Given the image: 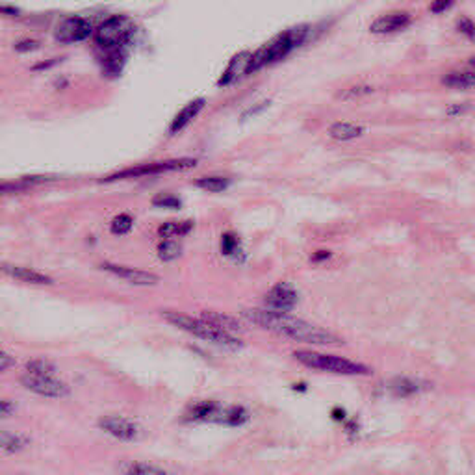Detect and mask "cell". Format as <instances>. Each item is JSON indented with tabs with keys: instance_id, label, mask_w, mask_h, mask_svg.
Here are the masks:
<instances>
[{
	"instance_id": "obj_1",
	"label": "cell",
	"mask_w": 475,
	"mask_h": 475,
	"mask_svg": "<svg viewBox=\"0 0 475 475\" xmlns=\"http://www.w3.org/2000/svg\"><path fill=\"white\" fill-rule=\"evenodd\" d=\"M244 318L249 323L259 325L269 333L281 334V336L293 340V342H303V344L310 345L342 344V340L336 334L321 329V327H315V325L308 323L301 318H296L292 314L249 308V310H244Z\"/></svg>"
},
{
	"instance_id": "obj_2",
	"label": "cell",
	"mask_w": 475,
	"mask_h": 475,
	"mask_svg": "<svg viewBox=\"0 0 475 475\" xmlns=\"http://www.w3.org/2000/svg\"><path fill=\"white\" fill-rule=\"evenodd\" d=\"M310 32L312 28L308 24H299V26H293V28H288L284 30V32H281L277 38L266 43L259 51L251 52L247 75H253V73L260 71L263 67L277 63V61H281L283 58H286L288 54L296 51L297 47L305 45Z\"/></svg>"
},
{
	"instance_id": "obj_3",
	"label": "cell",
	"mask_w": 475,
	"mask_h": 475,
	"mask_svg": "<svg viewBox=\"0 0 475 475\" xmlns=\"http://www.w3.org/2000/svg\"><path fill=\"white\" fill-rule=\"evenodd\" d=\"M165 321H169L171 325L174 327H179L180 330L184 333H189L195 338H201L204 342H210V344L221 345L225 349H241L244 348V342L238 340L236 336H231V334L219 333V330L212 329L210 325H207L199 318H192V315L180 314V312H173V310H165L162 312Z\"/></svg>"
},
{
	"instance_id": "obj_4",
	"label": "cell",
	"mask_w": 475,
	"mask_h": 475,
	"mask_svg": "<svg viewBox=\"0 0 475 475\" xmlns=\"http://www.w3.org/2000/svg\"><path fill=\"white\" fill-rule=\"evenodd\" d=\"M293 357L303 366L310 367V370H318V372L334 373V375H370L372 373V367L355 362V360H349V358L336 357V355L315 353V351L301 349V351H296Z\"/></svg>"
},
{
	"instance_id": "obj_5",
	"label": "cell",
	"mask_w": 475,
	"mask_h": 475,
	"mask_svg": "<svg viewBox=\"0 0 475 475\" xmlns=\"http://www.w3.org/2000/svg\"><path fill=\"white\" fill-rule=\"evenodd\" d=\"M134 24L125 15H112L93 30L97 47L103 51H127L134 38Z\"/></svg>"
},
{
	"instance_id": "obj_6",
	"label": "cell",
	"mask_w": 475,
	"mask_h": 475,
	"mask_svg": "<svg viewBox=\"0 0 475 475\" xmlns=\"http://www.w3.org/2000/svg\"><path fill=\"white\" fill-rule=\"evenodd\" d=\"M197 160L195 158H173V160H160L149 162V164H137L125 167L121 171L108 174L103 182H115V180H128V179H142V177H155V174L171 173V171H184L189 167H195Z\"/></svg>"
},
{
	"instance_id": "obj_7",
	"label": "cell",
	"mask_w": 475,
	"mask_h": 475,
	"mask_svg": "<svg viewBox=\"0 0 475 475\" xmlns=\"http://www.w3.org/2000/svg\"><path fill=\"white\" fill-rule=\"evenodd\" d=\"M21 385L26 390L41 395V397H51V400H60V397L69 395V386L60 381L58 377H54V373L24 372V375L21 377Z\"/></svg>"
},
{
	"instance_id": "obj_8",
	"label": "cell",
	"mask_w": 475,
	"mask_h": 475,
	"mask_svg": "<svg viewBox=\"0 0 475 475\" xmlns=\"http://www.w3.org/2000/svg\"><path fill=\"white\" fill-rule=\"evenodd\" d=\"M93 36V24L90 19L85 17H78V15H73V17H66L54 30V38L56 41L63 43V45H71V43H80L85 41L88 38Z\"/></svg>"
},
{
	"instance_id": "obj_9",
	"label": "cell",
	"mask_w": 475,
	"mask_h": 475,
	"mask_svg": "<svg viewBox=\"0 0 475 475\" xmlns=\"http://www.w3.org/2000/svg\"><path fill=\"white\" fill-rule=\"evenodd\" d=\"M100 269L113 275V277L127 281L128 284H134V286H156V284L160 283V277L151 273V271H143V269L130 268V266H121V263L104 262L100 263Z\"/></svg>"
},
{
	"instance_id": "obj_10",
	"label": "cell",
	"mask_w": 475,
	"mask_h": 475,
	"mask_svg": "<svg viewBox=\"0 0 475 475\" xmlns=\"http://www.w3.org/2000/svg\"><path fill=\"white\" fill-rule=\"evenodd\" d=\"M266 306L268 310L273 312H283V314H290V312L296 308L297 305V292L292 284L288 283H278L275 284L271 290L266 296Z\"/></svg>"
},
{
	"instance_id": "obj_11",
	"label": "cell",
	"mask_w": 475,
	"mask_h": 475,
	"mask_svg": "<svg viewBox=\"0 0 475 475\" xmlns=\"http://www.w3.org/2000/svg\"><path fill=\"white\" fill-rule=\"evenodd\" d=\"M99 427L103 429L104 433H108L110 437L122 440V442L136 440L137 434H140V427H137L136 422L122 418V416H104L99 419Z\"/></svg>"
},
{
	"instance_id": "obj_12",
	"label": "cell",
	"mask_w": 475,
	"mask_h": 475,
	"mask_svg": "<svg viewBox=\"0 0 475 475\" xmlns=\"http://www.w3.org/2000/svg\"><path fill=\"white\" fill-rule=\"evenodd\" d=\"M221 410L223 404L216 403V401H199L186 410L184 422H188V424H217Z\"/></svg>"
},
{
	"instance_id": "obj_13",
	"label": "cell",
	"mask_w": 475,
	"mask_h": 475,
	"mask_svg": "<svg viewBox=\"0 0 475 475\" xmlns=\"http://www.w3.org/2000/svg\"><path fill=\"white\" fill-rule=\"evenodd\" d=\"M0 271L8 275V277L15 278V281H19V283L33 284V286H45V284L54 283L48 275L41 273L38 269L15 266V263H0Z\"/></svg>"
},
{
	"instance_id": "obj_14",
	"label": "cell",
	"mask_w": 475,
	"mask_h": 475,
	"mask_svg": "<svg viewBox=\"0 0 475 475\" xmlns=\"http://www.w3.org/2000/svg\"><path fill=\"white\" fill-rule=\"evenodd\" d=\"M410 23H412V15L409 11H392L373 21L370 30L373 33H394L407 28Z\"/></svg>"
},
{
	"instance_id": "obj_15",
	"label": "cell",
	"mask_w": 475,
	"mask_h": 475,
	"mask_svg": "<svg viewBox=\"0 0 475 475\" xmlns=\"http://www.w3.org/2000/svg\"><path fill=\"white\" fill-rule=\"evenodd\" d=\"M199 320H202L207 325H210L212 329L219 330V333L231 334V336H234V334L244 330L240 321L236 320V318H231V315L221 314V312H202Z\"/></svg>"
},
{
	"instance_id": "obj_16",
	"label": "cell",
	"mask_w": 475,
	"mask_h": 475,
	"mask_svg": "<svg viewBox=\"0 0 475 475\" xmlns=\"http://www.w3.org/2000/svg\"><path fill=\"white\" fill-rule=\"evenodd\" d=\"M204 104H207V100L204 99H193L192 103L186 104V106H184V108L180 110L177 115H174L173 121H171V125H169L171 136L179 134L180 130H184V128L188 127L189 122H192L193 119L197 118L199 113H201V110L204 108Z\"/></svg>"
},
{
	"instance_id": "obj_17",
	"label": "cell",
	"mask_w": 475,
	"mask_h": 475,
	"mask_svg": "<svg viewBox=\"0 0 475 475\" xmlns=\"http://www.w3.org/2000/svg\"><path fill=\"white\" fill-rule=\"evenodd\" d=\"M249 58H251V52H240V54H236V56L231 60V63H229V67H226L225 71H223V75H221V78H219V82H217V85L225 88V85L234 84L240 76H244V75L247 76Z\"/></svg>"
},
{
	"instance_id": "obj_18",
	"label": "cell",
	"mask_w": 475,
	"mask_h": 475,
	"mask_svg": "<svg viewBox=\"0 0 475 475\" xmlns=\"http://www.w3.org/2000/svg\"><path fill=\"white\" fill-rule=\"evenodd\" d=\"M103 73L115 78L122 73L127 66V51H103L99 56Z\"/></svg>"
},
{
	"instance_id": "obj_19",
	"label": "cell",
	"mask_w": 475,
	"mask_h": 475,
	"mask_svg": "<svg viewBox=\"0 0 475 475\" xmlns=\"http://www.w3.org/2000/svg\"><path fill=\"white\" fill-rule=\"evenodd\" d=\"M54 180L52 177H45V174H39V177H21L17 180H10V182H2L0 184V195H14V193H23L26 189L33 188V186H39V184H47Z\"/></svg>"
},
{
	"instance_id": "obj_20",
	"label": "cell",
	"mask_w": 475,
	"mask_h": 475,
	"mask_svg": "<svg viewBox=\"0 0 475 475\" xmlns=\"http://www.w3.org/2000/svg\"><path fill=\"white\" fill-rule=\"evenodd\" d=\"M424 390V382L409 379V377H395L388 382V392L395 397H410Z\"/></svg>"
},
{
	"instance_id": "obj_21",
	"label": "cell",
	"mask_w": 475,
	"mask_h": 475,
	"mask_svg": "<svg viewBox=\"0 0 475 475\" xmlns=\"http://www.w3.org/2000/svg\"><path fill=\"white\" fill-rule=\"evenodd\" d=\"M251 419V412L241 404H231V407H223L221 416H219V425L226 427H241Z\"/></svg>"
},
{
	"instance_id": "obj_22",
	"label": "cell",
	"mask_w": 475,
	"mask_h": 475,
	"mask_svg": "<svg viewBox=\"0 0 475 475\" xmlns=\"http://www.w3.org/2000/svg\"><path fill=\"white\" fill-rule=\"evenodd\" d=\"M327 134L333 140H338V142H349V140L362 136L364 128L360 125H355V122H334L329 127Z\"/></svg>"
},
{
	"instance_id": "obj_23",
	"label": "cell",
	"mask_w": 475,
	"mask_h": 475,
	"mask_svg": "<svg viewBox=\"0 0 475 475\" xmlns=\"http://www.w3.org/2000/svg\"><path fill=\"white\" fill-rule=\"evenodd\" d=\"M442 84L451 90H475V71L447 73L442 78Z\"/></svg>"
},
{
	"instance_id": "obj_24",
	"label": "cell",
	"mask_w": 475,
	"mask_h": 475,
	"mask_svg": "<svg viewBox=\"0 0 475 475\" xmlns=\"http://www.w3.org/2000/svg\"><path fill=\"white\" fill-rule=\"evenodd\" d=\"M30 444V438L24 434H15L10 431H0V449L10 455L21 453Z\"/></svg>"
},
{
	"instance_id": "obj_25",
	"label": "cell",
	"mask_w": 475,
	"mask_h": 475,
	"mask_svg": "<svg viewBox=\"0 0 475 475\" xmlns=\"http://www.w3.org/2000/svg\"><path fill=\"white\" fill-rule=\"evenodd\" d=\"M121 475H171L169 471L149 462H125L119 468Z\"/></svg>"
},
{
	"instance_id": "obj_26",
	"label": "cell",
	"mask_w": 475,
	"mask_h": 475,
	"mask_svg": "<svg viewBox=\"0 0 475 475\" xmlns=\"http://www.w3.org/2000/svg\"><path fill=\"white\" fill-rule=\"evenodd\" d=\"M192 229L193 221H165L158 226V236L162 240H174V238L189 234Z\"/></svg>"
},
{
	"instance_id": "obj_27",
	"label": "cell",
	"mask_w": 475,
	"mask_h": 475,
	"mask_svg": "<svg viewBox=\"0 0 475 475\" xmlns=\"http://www.w3.org/2000/svg\"><path fill=\"white\" fill-rule=\"evenodd\" d=\"M195 186L204 192L210 193H221L225 192L229 186H231V180L226 177H217V174H210V177H201L199 180H195Z\"/></svg>"
},
{
	"instance_id": "obj_28",
	"label": "cell",
	"mask_w": 475,
	"mask_h": 475,
	"mask_svg": "<svg viewBox=\"0 0 475 475\" xmlns=\"http://www.w3.org/2000/svg\"><path fill=\"white\" fill-rule=\"evenodd\" d=\"M182 253V247H180L179 241L174 240H162L158 244V259L164 260V262H173L177 260Z\"/></svg>"
},
{
	"instance_id": "obj_29",
	"label": "cell",
	"mask_w": 475,
	"mask_h": 475,
	"mask_svg": "<svg viewBox=\"0 0 475 475\" xmlns=\"http://www.w3.org/2000/svg\"><path fill=\"white\" fill-rule=\"evenodd\" d=\"M132 226H134V219L128 214H119L112 219L110 223V232L113 236H125L132 231Z\"/></svg>"
},
{
	"instance_id": "obj_30",
	"label": "cell",
	"mask_w": 475,
	"mask_h": 475,
	"mask_svg": "<svg viewBox=\"0 0 475 475\" xmlns=\"http://www.w3.org/2000/svg\"><path fill=\"white\" fill-rule=\"evenodd\" d=\"M221 253L225 256H234L240 253V238L234 232H225L221 236Z\"/></svg>"
},
{
	"instance_id": "obj_31",
	"label": "cell",
	"mask_w": 475,
	"mask_h": 475,
	"mask_svg": "<svg viewBox=\"0 0 475 475\" xmlns=\"http://www.w3.org/2000/svg\"><path fill=\"white\" fill-rule=\"evenodd\" d=\"M152 204L158 208H171V210H177V208L182 207V201L179 197H174V195H169V193H160V195H156L152 199Z\"/></svg>"
},
{
	"instance_id": "obj_32",
	"label": "cell",
	"mask_w": 475,
	"mask_h": 475,
	"mask_svg": "<svg viewBox=\"0 0 475 475\" xmlns=\"http://www.w3.org/2000/svg\"><path fill=\"white\" fill-rule=\"evenodd\" d=\"M26 372L28 373H54L56 372V367L52 366L48 360H43V358H39V360H30V362L26 364Z\"/></svg>"
},
{
	"instance_id": "obj_33",
	"label": "cell",
	"mask_w": 475,
	"mask_h": 475,
	"mask_svg": "<svg viewBox=\"0 0 475 475\" xmlns=\"http://www.w3.org/2000/svg\"><path fill=\"white\" fill-rule=\"evenodd\" d=\"M456 30H459L462 36H466V38L470 39V41L475 43V23L474 21L468 19V17H461L459 23H456Z\"/></svg>"
},
{
	"instance_id": "obj_34",
	"label": "cell",
	"mask_w": 475,
	"mask_h": 475,
	"mask_svg": "<svg viewBox=\"0 0 475 475\" xmlns=\"http://www.w3.org/2000/svg\"><path fill=\"white\" fill-rule=\"evenodd\" d=\"M366 93H372V88H367V85H355V88H351V90L344 91V93H340V99H355V97H360V95H366Z\"/></svg>"
},
{
	"instance_id": "obj_35",
	"label": "cell",
	"mask_w": 475,
	"mask_h": 475,
	"mask_svg": "<svg viewBox=\"0 0 475 475\" xmlns=\"http://www.w3.org/2000/svg\"><path fill=\"white\" fill-rule=\"evenodd\" d=\"M39 48V43L36 39H23L15 45V51L17 52H33Z\"/></svg>"
},
{
	"instance_id": "obj_36",
	"label": "cell",
	"mask_w": 475,
	"mask_h": 475,
	"mask_svg": "<svg viewBox=\"0 0 475 475\" xmlns=\"http://www.w3.org/2000/svg\"><path fill=\"white\" fill-rule=\"evenodd\" d=\"M14 364H15V358L11 357L10 353H6V351L0 349V373L6 372V370H10Z\"/></svg>"
},
{
	"instance_id": "obj_37",
	"label": "cell",
	"mask_w": 475,
	"mask_h": 475,
	"mask_svg": "<svg viewBox=\"0 0 475 475\" xmlns=\"http://www.w3.org/2000/svg\"><path fill=\"white\" fill-rule=\"evenodd\" d=\"M15 412V404L8 400H0V419L8 418Z\"/></svg>"
},
{
	"instance_id": "obj_38",
	"label": "cell",
	"mask_w": 475,
	"mask_h": 475,
	"mask_svg": "<svg viewBox=\"0 0 475 475\" xmlns=\"http://www.w3.org/2000/svg\"><path fill=\"white\" fill-rule=\"evenodd\" d=\"M449 8H453V2H440V0H437V2H433V4L429 6V11L431 14H444V11H447Z\"/></svg>"
},
{
	"instance_id": "obj_39",
	"label": "cell",
	"mask_w": 475,
	"mask_h": 475,
	"mask_svg": "<svg viewBox=\"0 0 475 475\" xmlns=\"http://www.w3.org/2000/svg\"><path fill=\"white\" fill-rule=\"evenodd\" d=\"M268 106H269V100H263V103L256 104V106H253V108H249V110H247V112L241 113V119L253 118V115H256V113H259V112H263V110L268 108Z\"/></svg>"
},
{
	"instance_id": "obj_40",
	"label": "cell",
	"mask_w": 475,
	"mask_h": 475,
	"mask_svg": "<svg viewBox=\"0 0 475 475\" xmlns=\"http://www.w3.org/2000/svg\"><path fill=\"white\" fill-rule=\"evenodd\" d=\"M330 418H333L334 422H340V424H344L345 419H348V412H345L342 407H334V409L330 410Z\"/></svg>"
},
{
	"instance_id": "obj_41",
	"label": "cell",
	"mask_w": 475,
	"mask_h": 475,
	"mask_svg": "<svg viewBox=\"0 0 475 475\" xmlns=\"http://www.w3.org/2000/svg\"><path fill=\"white\" fill-rule=\"evenodd\" d=\"M344 424H345V431H348V434H349V437H357V434H358V431H360V425H358V422H357V419H345V422H344Z\"/></svg>"
},
{
	"instance_id": "obj_42",
	"label": "cell",
	"mask_w": 475,
	"mask_h": 475,
	"mask_svg": "<svg viewBox=\"0 0 475 475\" xmlns=\"http://www.w3.org/2000/svg\"><path fill=\"white\" fill-rule=\"evenodd\" d=\"M468 108H470V106H466V104H451V106L447 108V115H453V118H456V115L464 113Z\"/></svg>"
},
{
	"instance_id": "obj_43",
	"label": "cell",
	"mask_w": 475,
	"mask_h": 475,
	"mask_svg": "<svg viewBox=\"0 0 475 475\" xmlns=\"http://www.w3.org/2000/svg\"><path fill=\"white\" fill-rule=\"evenodd\" d=\"M0 14L6 15V17H19L21 11L15 8V6H6V4H0Z\"/></svg>"
},
{
	"instance_id": "obj_44",
	"label": "cell",
	"mask_w": 475,
	"mask_h": 475,
	"mask_svg": "<svg viewBox=\"0 0 475 475\" xmlns=\"http://www.w3.org/2000/svg\"><path fill=\"white\" fill-rule=\"evenodd\" d=\"M333 254L329 253V251H315L314 254H312V262H323V260H329Z\"/></svg>"
},
{
	"instance_id": "obj_45",
	"label": "cell",
	"mask_w": 475,
	"mask_h": 475,
	"mask_svg": "<svg viewBox=\"0 0 475 475\" xmlns=\"http://www.w3.org/2000/svg\"><path fill=\"white\" fill-rule=\"evenodd\" d=\"M292 390L303 394V392H306V382H296V385H292Z\"/></svg>"
},
{
	"instance_id": "obj_46",
	"label": "cell",
	"mask_w": 475,
	"mask_h": 475,
	"mask_svg": "<svg viewBox=\"0 0 475 475\" xmlns=\"http://www.w3.org/2000/svg\"><path fill=\"white\" fill-rule=\"evenodd\" d=\"M468 63H470L471 67H475V56H474V58H470V60H468Z\"/></svg>"
}]
</instances>
